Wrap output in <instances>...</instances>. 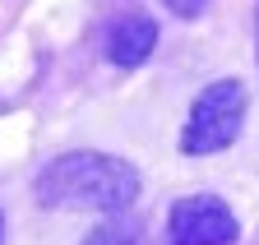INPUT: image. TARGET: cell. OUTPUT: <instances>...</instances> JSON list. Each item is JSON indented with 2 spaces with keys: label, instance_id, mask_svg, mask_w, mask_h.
Wrapping results in <instances>:
<instances>
[{
  "label": "cell",
  "instance_id": "6da1fadb",
  "mask_svg": "<svg viewBox=\"0 0 259 245\" xmlns=\"http://www.w3.org/2000/svg\"><path fill=\"white\" fill-rule=\"evenodd\" d=\"M32 194L42 208H74V213H125L139 199V171L125 158L111 153H60L51 158L37 180H32Z\"/></svg>",
  "mask_w": 259,
  "mask_h": 245
},
{
  "label": "cell",
  "instance_id": "7a4b0ae2",
  "mask_svg": "<svg viewBox=\"0 0 259 245\" xmlns=\"http://www.w3.org/2000/svg\"><path fill=\"white\" fill-rule=\"evenodd\" d=\"M245 107H250V93L241 79H213L190 107V120H185V134H181V153L190 158H204V153H222L232 148L236 134H241V120H245Z\"/></svg>",
  "mask_w": 259,
  "mask_h": 245
},
{
  "label": "cell",
  "instance_id": "3957f363",
  "mask_svg": "<svg viewBox=\"0 0 259 245\" xmlns=\"http://www.w3.org/2000/svg\"><path fill=\"white\" fill-rule=\"evenodd\" d=\"M167 236L171 245H232L241 227H236V213L218 194H185L171 204Z\"/></svg>",
  "mask_w": 259,
  "mask_h": 245
},
{
  "label": "cell",
  "instance_id": "277c9868",
  "mask_svg": "<svg viewBox=\"0 0 259 245\" xmlns=\"http://www.w3.org/2000/svg\"><path fill=\"white\" fill-rule=\"evenodd\" d=\"M157 46V19L144 14V10H130L125 19H116V28L107 33V60L120 70H135L153 56Z\"/></svg>",
  "mask_w": 259,
  "mask_h": 245
},
{
  "label": "cell",
  "instance_id": "5b68a950",
  "mask_svg": "<svg viewBox=\"0 0 259 245\" xmlns=\"http://www.w3.org/2000/svg\"><path fill=\"white\" fill-rule=\"evenodd\" d=\"M83 245H144V227L135 218H125V213H111L107 222H97L88 231Z\"/></svg>",
  "mask_w": 259,
  "mask_h": 245
},
{
  "label": "cell",
  "instance_id": "8992f818",
  "mask_svg": "<svg viewBox=\"0 0 259 245\" xmlns=\"http://www.w3.org/2000/svg\"><path fill=\"white\" fill-rule=\"evenodd\" d=\"M204 5H208V0H167V10H171V14H181V19L204 14Z\"/></svg>",
  "mask_w": 259,
  "mask_h": 245
},
{
  "label": "cell",
  "instance_id": "52a82bcc",
  "mask_svg": "<svg viewBox=\"0 0 259 245\" xmlns=\"http://www.w3.org/2000/svg\"><path fill=\"white\" fill-rule=\"evenodd\" d=\"M254 60H259V0H254Z\"/></svg>",
  "mask_w": 259,
  "mask_h": 245
},
{
  "label": "cell",
  "instance_id": "ba28073f",
  "mask_svg": "<svg viewBox=\"0 0 259 245\" xmlns=\"http://www.w3.org/2000/svg\"><path fill=\"white\" fill-rule=\"evenodd\" d=\"M0 245H5V218H0Z\"/></svg>",
  "mask_w": 259,
  "mask_h": 245
}]
</instances>
